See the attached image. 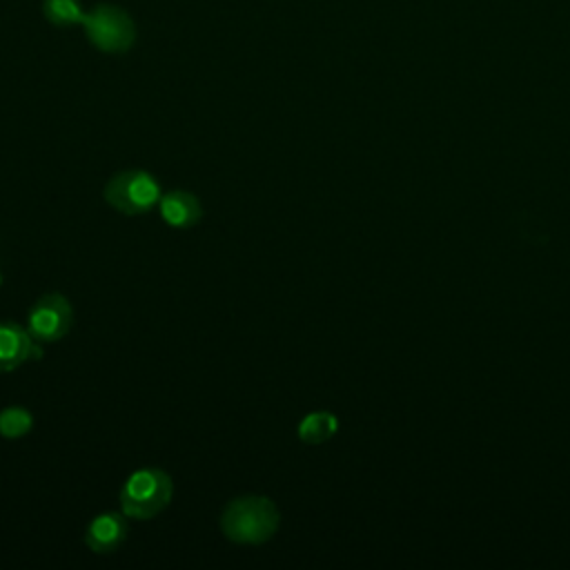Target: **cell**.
I'll list each match as a JSON object with an SVG mask.
<instances>
[{
  "mask_svg": "<svg viewBox=\"0 0 570 570\" xmlns=\"http://www.w3.org/2000/svg\"><path fill=\"white\" fill-rule=\"evenodd\" d=\"M281 525V512L269 497L243 494L232 499L220 512V530L225 539L243 546H261L269 541Z\"/></svg>",
  "mask_w": 570,
  "mask_h": 570,
  "instance_id": "obj_1",
  "label": "cell"
},
{
  "mask_svg": "<svg viewBox=\"0 0 570 570\" xmlns=\"http://www.w3.org/2000/svg\"><path fill=\"white\" fill-rule=\"evenodd\" d=\"M174 497V481L160 468H140L131 472L118 494L120 510L127 519L147 521L158 517Z\"/></svg>",
  "mask_w": 570,
  "mask_h": 570,
  "instance_id": "obj_2",
  "label": "cell"
},
{
  "mask_svg": "<svg viewBox=\"0 0 570 570\" xmlns=\"http://www.w3.org/2000/svg\"><path fill=\"white\" fill-rule=\"evenodd\" d=\"M102 196L116 212L125 216H142L158 205L163 189L154 174L145 169H125L105 183Z\"/></svg>",
  "mask_w": 570,
  "mask_h": 570,
  "instance_id": "obj_3",
  "label": "cell"
},
{
  "mask_svg": "<svg viewBox=\"0 0 570 570\" xmlns=\"http://www.w3.org/2000/svg\"><path fill=\"white\" fill-rule=\"evenodd\" d=\"M82 29L89 42L105 53H122L136 40V24L131 16L116 4H96L85 13Z\"/></svg>",
  "mask_w": 570,
  "mask_h": 570,
  "instance_id": "obj_4",
  "label": "cell"
},
{
  "mask_svg": "<svg viewBox=\"0 0 570 570\" xmlns=\"http://www.w3.org/2000/svg\"><path fill=\"white\" fill-rule=\"evenodd\" d=\"M73 325V309L67 296L47 292L36 298L27 314V330L38 343H56L69 334Z\"/></svg>",
  "mask_w": 570,
  "mask_h": 570,
  "instance_id": "obj_5",
  "label": "cell"
},
{
  "mask_svg": "<svg viewBox=\"0 0 570 570\" xmlns=\"http://www.w3.org/2000/svg\"><path fill=\"white\" fill-rule=\"evenodd\" d=\"M42 356V343H38L27 325L16 321H0V374L13 372L27 361Z\"/></svg>",
  "mask_w": 570,
  "mask_h": 570,
  "instance_id": "obj_6",
  "label": "cell"
},
{
  "mask_svg": "<svg viewBox=\"0 0 570 570\" xmlns=\"http://www.w3.org/2000/svg\"><path fill=\"white\" fill-rule=\"evenodd\" d=\"M127 517L125 512H100L96 514L85 530V546L96 554L116 552L127 539Z\"/></svg>",
  "mask_w": 570,
  "mask_h": 570,
  "instance_id": "obj_7",
  "label": "cell"
},
{
  "mask_svg": "<svg viewBox=\"0 0 570 570\" xmlns=\"http://www.w3.org/2000/svg\"><path fill=\"white\" fill-rule=\"evenodd\" d=\"M158 212H160V218L176 229L194 227L203 218V205L198 196L187 189L163 191L158 200Z\"/></svg>",
  "mask_w": 570,
  "mask_h": 570,
  "instance_id": "obj_8",
  "label": "cell"
},
{
  "mask_svg": "<svg viewBox=\"0 0 570 570\" xmlns=\"http://www.w3.org/2000/svg\"><path fill=\"white\" fill-rule=\"evenodd\" d=\"M338 428V421L334 414L330 412H312L307 416L301 419L298 423V439L307 445H318L323 441H327L330 436H334Z\"/></svg>",
  "mask_w": 570,
  "mask_h": 570,
  "instance_id": "obj_9",
  "label": "cell"
},
{
  "mask_svg": "<svg viewBox=\"0 0 570 570\" xmlns=\"http://www.w3.org/2000/svg\"><path fill=\"white\" fill-rule=\"evenodd\" d=\"M33 428V414L24 405H7L0 410V436L22 439Z\"/></svg>",
  "mask_w": 570,
  "mask_h": 570,
  "instance_id": "obj_10",
  "label": "cell"
},
{
  "mask_svg": "<svg viewBox=\"0 0 570 570\" xmlns=\"http://www.w3.org/2000/svg\"><path fill=\"white\" fill-rule=\"evenodd\" d=\"M42 13L56 27L82 24V20H85V11L78 0H45Z\"/></svg>",
  "mask_w": 570,
  "mask_h": 570,
  "instance_id": "obj_11",
  "label": "cell"
},
{
  "mask_svg": "<svg viewBox=\"0 0 570 570\" xmlns=\"http://www.w3.org/2000/svg\"><path fill=\"white\" fill-rule=\"evenodd\" d=\"M0 285H2V272H0Z\"/></svg>",
  "mask_w": 570,
  "mask_h": 570,
  "instance_id": "obj_12",
  "label": "cell"
}]
</instances>
